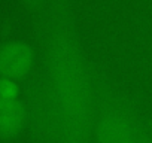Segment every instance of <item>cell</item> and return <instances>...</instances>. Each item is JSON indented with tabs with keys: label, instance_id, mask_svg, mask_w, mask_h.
<instances>
[{
	"label": "cell",
	"instance_id": "6da1fadb",
	"mask_svg": "<svg viewBox=\"0 0 152 143\" xmlns=\"http://www.w3.org/2000/svg\"><path fill=\"white\" fill-rule=\"evenodd\" d=\"M51 64L61 143H85L91 131V91L81 54L69 39H60Z\"/></svg>",
	"mask_w": 152,
	"mask_h": 143
},
{
	"label": "cell",
	"instance_id": "7a4b0ae2",
	"mask_svg": "<svg viewBox=\"0 0 152 143\" xmlns=\"http://www.w3.org/2000/svg\"><path fill=\"white\" fill-rule=\"evenodd\" d=\"M97 143H140L130 118L119 110L103 112L96 122Z\"/></svg>",
	"mask_w": 152,
	"mask_h": 143
},
{
	"label": "cell",
	"instance_id": "3957f363",
	"mask_svg": "<svg viewBox=\"0 0 152 143\" xmlns=\"http://www.w3.org/2000/svg\"><path fill=\"white\" fill-rule=\"evenodd\" d=\"M33 61V52L23 42H9L0 49V69L6 75H23Z\"/></svg>",
	"mask_w": 152,
	"mask_h": 143
},
{
	"label": "cell",
	"instance_id": "277c9868",
	"mask_svg": "<svg viewBox=\"0 0 152 143\" xmlns=\"http://www.w3.org/2000/svg\"><path fill=\"white\" fill-rule=\"evenodd\" d=\"M24 122V107L17 98H0V131L17 133Z\"/></svg>",
	"mask_w": 152,
	"mask_h": 143
},
{
	"label": "cell",
	"instance_id": "5b68a950",
	"mask_svg": "<svg viewBox=\"0 0 152 143\" xmlns=\"http://www.w3.org/2000/svg\"><path fill=\"white\" fill-rule=\"evenodd\" d=\"M145 143H152V142H145Z\"/></svg>",
	"mask_w": 152,
	"mask_h": 143
}]
</instances>
